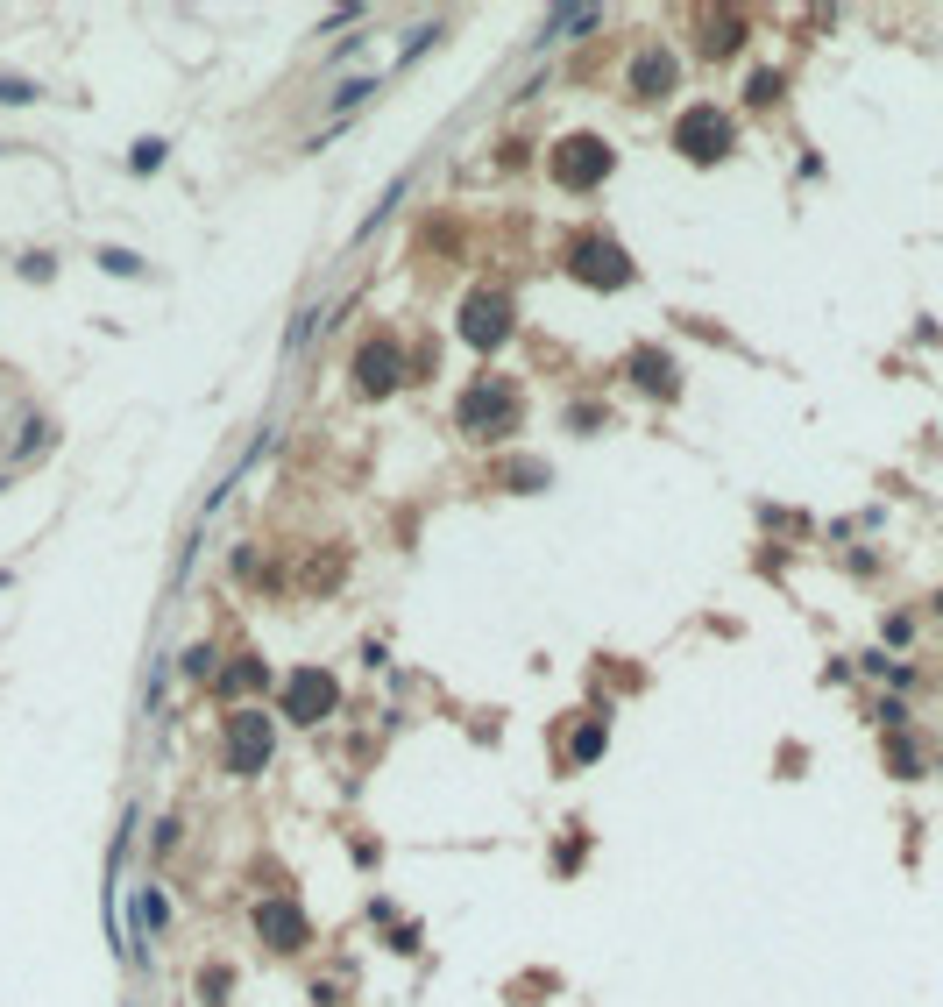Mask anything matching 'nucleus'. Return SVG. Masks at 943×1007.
I'll list each match as a JSON object with an SVG mask.
<instances>
[{
  "label": "nucleus",
  "instance_id": "14",
  "mask_svg": "<svg viewBox=\"0 0 943 1007\" xmlns=\"http://www.w3.org/2000/svg\"><path fill=\"white\" fill-rule=\"evenodd\" d=\"M100 270H114V277H135V270H142V256H135V249H100Z\"/></svg>",
  "mask_w": 943,
  "mask_h": 1007
},
{
  "label": "nucleus",
  "instance_id": "3",
  "mask_svg": "<svg viewBox=\"0 0 943 1007\" xmlns=\"http://www.w3.org/2000/svg\"><path fill=\"white\" fill-rule=\"evenodd\" d=\"M568 263H575V277H582V284H596V291L632 284V256H624L610 235H582V242L568 249Z\"/></svg>",
  "mask_w": 943,
  "mask_h": 1007
},
{
  "label": "nucleus",
  "instance_id": "9",
  "mask_svg": "<svg viewBox=\"0 0 943 1007\" xmlns=\"http://www.w3.org/2000/svg\"><path fill=\"white\" fill-rule=\"evenodd\" d=\"M398 369H405V362H398V348H390V341H369V348L355 355V376H362V391H376V398L390 391V383H398Z\"/></svg>",
  "mask_w": 943,
  "mask_h": 1007
},
{
  "label": "nucleus",
  "instance_id": "17",
  "mask_svg": "<svg viewBox=\"0 0 943 1007\" xmlns=\"http://www.w3.org/2000/svg\"><path fill=\"white\" fill-rule=\"evenodd\" d=\"M596 752H603V724H582L575 731V759H596Z\"/></svg>",
  "mask_w": 943,
  "mask_h": 1007
},
{
  "label": "nucleus",
  "instance_id": "6",
  "mask_svg": "<svg viewBox=\"0 0 943 1007\" xmlns=\"http://www.w3.org/2000/svg\"><path fill=\"white\" fill-rule=\"evenodd\" d=\"M270 759V717L242 710V717H227V773H256Z\"/></svg>",
  "mask_w": 943,
  "mask_h": 1007
},
{
  "label": "nucleus",
  "instance_id": "2",
  "mask_svg": "<svg viewBox=\"0 0 943 1007\" xmlns=\"http://www.w3.org/2000/svg\"><path fill=\"white\" fill-rule=\"evenodd\" d=\"M674 149H688L695 164H717L724 149H731V114H717V107H688V114L674 121Z\"/></svg>",
  "mask_w": 943,
  "mask_h": 1007
},
{
  "label": "nucleus",
  "instance_id": "15",
  "mask_svg": "<svg viewBox=\"0 0 943 1007\" xmlns=\"http://www.w3.org/2000/svg\"><path fill=\"white\" fill-rule=\"evenodd\" d=\"M263 681H270V674H263L256 660H242V667H227V688H263Z\"/></svg>",
  "mask_w": 943,
  "mask_h": 1007
},
{
  "label": "nucleus",
  "instance_id": "8",
  "mask_svg": "<svg viewBox=\"0 0 943 1007\" xmlns=\"http://www.w3.org/2000/svg\"><path fill=\"white\" fill-rule=\"evenodd\" d=\"M256 929H263L277 951H305V915H298L291 901H263V908H256Z\"/></svg>",
  "mask_w": 943,
  "mask_h": 1007
},
{
  "label": "nucleus",
  "instance_id": "10",
  "mask_svg": "<svg viewBox=\"0 0 943 1007\" xmlns=\"http://www.w3.org/2000/svg\"><path fill=\"white\" fill-rule=\"evenodd\" d=\"M674 86V57L667 50H646L639 64H632V93H667Z\"/></svg>",
  "mask_w": 943,
  "mask_h": 1007
},
{
  "label": "nucleus",
  "instance_id": "4",
  "mask_svg": "<svg viewBox=\"0 0 943 1007\" xmlns=\"http://www.w3.org/2000/svg\"><path fill=\"white\" fill-rule=\"evenodd\" d=\"M334 703H341V688H334V674H320V667H298V674L284 681V717H291V724H320V717H334Z\"/></svg>",
  "mask_w": 943,
  "mask_h": 1007
},
{
  "label": "nucleus",
  "instance_id": "11",
  "mask_svg": "<svg viewBox=\"0 0 943 1007\" xmlns=\"http://www.w3.org/2000/svg\"><path fill=\"white\" fill-rule=\"evenodd\" d=\"M632 369H639V383H646V391H660V398L674 391V369H667V355H653V348H639V355H632Z\"/></svg>",
  "mask_w": 943,
  "mask_h": 1007
},
{
  "label": "nucleus",
  "instance_id": "5",
  "mask_svg": "<svg viewBox=\"0 0 943 1007\" xmlns=\"http://www.w3.org/2000/svg\"><path fill=\"white\" fill-rule=\"evenodd\" d=\"M511 334V298H497V291H476L461 305V341L468 348H497Z\"/></svg>",
  "mask_w": 943,
  "mask_h": 1007
},
{
  "label": "nucleus",
  "instance_id": "1",
  "mask_svg": "<svg viewBox=\"0 0 943 1007\" xmlns=\"http://www.w3.org/2000/svg\"><path fill=\"white\" fill-rule=\"evenodd\" d=\"M610 164H617V149H603L596 135H568V142L554 149V178H561V185H575V192L603 185V178H610Z\"/></svg>",
  "mask_w": 943,
  "mask_h": 1007
},
{
  "label": "nucleus",
  "instance_id": "16",
  "mask_svg": "<svg viewBox=\"0 0 943 1007\" xmlns=\"http://www.w3.org/2000/svg\"><path fill=\"white\" fill-rule=\"evenodd\" d=\"M589 22H596V8H561L554 22H546V29H554V36H561V29H589Z\"/></svg>",
  "mask_w": 943,
  "mask_h": 1007
},
{
  "label": "nucleus",
  "instance_id": "7",
  "mask_svg": "<svg viewBox=\"0 0 943 1007\" xmlns=\"http://www.w3.org/2000/svg\"><path fill=\"white\" fill-rule=\"evenodd\" d=\"M504 426H511V398L497 391V383H476V391L461 398V433H483V440H490V433H504Z\"/></svg>",
  "mask_w": 943,
  "mask_h": 1007
},
{
  "label": "nucleus",
  "instance_id": "12",
  "mask_svg": "<svg viewBox=\"0 0 943 1007\" xmlns=\"http://www.w3.org/2000/svg\"><path fill=\"white\" fill-rule=\"evenodd\" d=\"M156 929H164V901L142 887V901H135V965H142V937H156Z\"/></svg>",
  "mask_w": 943,
  "mask_h": 1007
},
{
  "label": "nucleus",
  "instance_id": "18",
  "mask_svg": "<svg viewBox=\"0 0 943 1007\" xmlns=\"http://www.w3.org/2000/svg\"><path fill=\"white\" fill-rule=\"evenodd\" d=\"M0 100H8V107H22V100H36V93H29V79H0Z\"/></svg>",
  "mask_w": 943,
  "mask_h": 1007
},
{
  "label": "nucleus",
  "instance_id": "13",
  "mask_svg": "<svg viewBox=\"0 0 943 1007\" xmlns=\"http://www.w3.org/2000/svg\"><path fill=\"white\" fill-rule=\"evenodd\" d=\"M128 164H135V171L149 178L156 164H164V142H156V135H142V142H135V157H128Z\"/></svg>",
  "mask_w": 943,
  "mask_h": 1007
}]
</instances>
